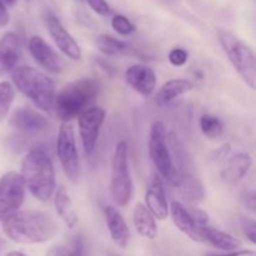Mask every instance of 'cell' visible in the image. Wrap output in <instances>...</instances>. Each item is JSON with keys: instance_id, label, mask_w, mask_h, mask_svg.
Listing matches in <instances>:
<instances>
[{"instance_id": "obj_1", "label": "cell", "mask_w": 256, "mask_h": 256, "mask_svg": "<svg viewBox=\"0 0 256 256\" xmlns=\"http://www.w3.org/2000/svg\"><path fill=\"white\" fill-rule=\"evenodd\" d=\"M2 225L4 234L12 242L22 245L46 242L58 232L56 222L46 212L38 210H19Z\"/></svg>"}, {"instance_id": "obj_2", "label": "cell", "mask_w": 256, "mask_h": 256, "mask_svg": "<svg viewBox=\"0 0 256 256\" xmlns=\"http://www.w3.org/2000/svg\"><path fill=\"white\" fill-rule=\"evenodd\" d=\"M99 92L100 82L94 78L75 80L55 94L52 109L62 122H70L92 106Z\"/></svg>"}, {"instance_id": "obj_3", "label": "cell", "mask_w": 256, "mask_h": 256, "mask_svg": "<svg viewBox=\"0 0 256 256\" xmlns=\"http://www.w3.org/2000/svg\"><path fill=\"white\" fill-rule=\"evenodd\" d=\"M22 175L25 188L40 202L52 199L56 190L55 170L52 159L42 149H32L22 162Z\"/></svg>"}, {"instance_id": "obj_4", "label": "cell", "mask_w": 256, "mask_h": 256, "mask_svg": "<svg viewBox=\"0 0 256 256\" xmlns=\"http://www.w3.org/2000/svg\"><path fill=\"white\" fill-rule=\"evenodd\" d=\"M10 74L16 89L39 109L42 112H50L52 109L55 85L46 74L32 66H16Z\"/></svg>"}, {"instance_id": "obj_5", "label": "cell", "mask_w": 256, "mask_h": 256, "mask_svg": "<svg viewBox=\"0 0 256 256\" xmlns=\"http://www.w3.org/2000/svg\"><path fill=\"white\" fill-rule=\"evenodd\" d=\"M149 155L152 164L159 174L175 188L182 186V176L176 169L170 154L169 145L166 142V130L164 122H155L152 125L149 135Z\"/></svg>"}, {"instance_id": "obj_6", "label": "cell", "mask_w": 256, "mask_h": 256, "mask_svg": "<svg viewBox=\"0 0 256 256\" xmlns=\"http://www.w3.org/2000/svg\"><path fill=\"white\" fill-rule=\"evenodd\" d=\"M218 38L234 69L252 89H255L256 62L252 48L226 30H220Z\"/></svg>"}, {"instance_id": "obj_7", "label": "cell", "mask_w": 256, "mask_h": 256, "mask_svg": "<svg viewBox=\"0 0 256 256\" xmlns=\"http://www.w3.org/2000/svg\"><path fill=\"white\" fill-rule=\"evenodd\" d=\"M126 142H120L115 148L112 160L110 195L118 206L125 208L132 200V180L129 170Z\"/></svg>"}, {"instance_id": "obj_8", "label": "cell", "mask_w": 256, "mask_h": 256, "mask_svg": "<svg viewBox=\"0 0 256 256\" xmlns=\"http://www.w3.org/2000/svg\"><path fill=\"white\" fill-rule=\"evenodd\" d=\"M25 189L19 172H8L0 178V222L19 212L25 199Z\"/></svg>"}, {"instance_id": "obj_9", "label": "cell", "mask_w": 256, "mask_h": 256, "mask_svg": "<svg viewBox=\"0 0 256 256\" xmlns=\"http://www.w3.org/2000/svg\"><path fill=\"white\" fill-rule=\"evenodd\" d=\"M56 154L65 175L72 182L79 179L80 159L75 142L74 130L70 122H62L58 132Z\"/></svg>"}, {"instance_id": "obj_10", "label": "cell", "mask_w": 256, "mask_h": 256, "mask_svg": "<svg viewBox=\"0 0 256 256\" xmlns=\"http://www.w3.org/2000/svg\"><path fill=\"white\" fill-rule=\"evenodd\" d=\"M105 120V110L100 106H92L78 116L80 139L86 156H92L96 148L100 129Z\"/></svg>"}, {"instance_id": "obj_11", "label": "cell", "mask_w": 256, "mask_h": 256, "mask_svg": "<svg viewBox=\"0 0 256 256\" xmlns=\"http://www.w3.org/2000/svg\"><path fill=\"white\" fill-rule=\"evenodd\" d=\"M45 25H46L49 35L54 40L56 46L60 49V52H64L72 60L82 59V49H80L79 44L72 36V34L62 26L60 20L55 15H46V18H45Z\"/></svg>"}, {"instance_id": "obj_12", "label": "cell", "mask_w": 256, "mask_h": 256, "mask_svg": "<svg viewBox=\"0 0 256 256\" xmlns=\"http://www.w3.org/2000/svg\"><path fill=\"white\" fill-rule=\"evenodd\" d=\"M29 52L35 62L52 74H59L64 70L62 60L56 52H54L52 46L40 36H32L29 40Z\"/></svg>"}, {"instance_id": "obj_13", "label": "cell", "mask_w": 256, "mask_h": 256, "mask_svg": "<svg viewBox=\"0 0 256 256\" xmlns=\"http://www.w3.org/2000/svg\"><path fill=\"white\" fill-rule=\"evenodd\" d=\"M22 56V42L18 34L8 32L0 38V78L10 74Z\"/></svg>"}, {"instance_id": "obj_14", "label": "cell", "mask_w": 256, "mask_h": 256, "mask_svg": "<svg viewBox=\"0 0 256 256\" xmlns=\"http://www.w3.org/2000/svg\"><path fill=\"white\" fill-rule=\"evenodd\" d=\"M125 82L139 94L149 96L156 86V75L149 66L142 64L132 65L125 72Z\"/></svg>"}, {"instance_id": "obj_15", "label": "cell", "mask_w": 256, "mask_h": 256, "mask_svg": "<svg viewBox=\"0 0 256 256\" xmlns=\"http://www.w3.org/2000/svg\"><path fill=\"white\" fill-rule=\"evenodd\" d=\"M9 124L14 129L25 132H42L49 126V122L42 114L30 108H20L15 110L9 119Z\"/></svg>"}, {"instance_id": "obj_16", "label": "cell", "mask_w": 256, "mask_h": 256, "mask_svg": "<svg viewBox=\"0 0 256 256\" xmlns=\"http://www.w3.org/2000/svg\"><path fill=\"white\" fill-rule=\"evenodd\" d=\"M145 202H146L145 206L148 208V210L152 212L155 219H166L169 215V205L166 202L164 185L158 176H155L150 182L146 194H145Z\"/></svg>"}, {"instance_id": "obj_17", "label": "cell", "mask_w": 256, "mask_h": 256, "mask_svg": "<svg viewBox=\"0 0 256 256\" xmlns=\"http://www.w3.org/2000/svg\"><path fill=\"white\" fill-rule=\"evenodd\" d=\"M105 220H106L108 229H109L110 236L115 245L119 248H126L130 242V229L125 222L124 218L119 212L112 206H106L104 210Z\"/></svg>"}, {"instance_id": "obj_18", "label": "cell", "mask_w": 256, "mask_h": 256, "mask_svg": "<svg viewBox=\"0 0 256 256\" xmlns=\"http://www.w3.org/2000/svg\"><path fill=\"white\" fill-rule=\"evenodd\" d=\"M170 215H172V222L175 226L184 232L185 235L190 238L192 240L198 242H200V235H199V228L195 222L194 218H192L190 210H188L182 202H172L170 205Z\"/></svg>"}, {"instance_id": "obj_19", "label": "cell", "mask_w": 256, "mask_h": 256, "mask_svg": "<svg viewBox=\"0 0 256 256\" xmlns=\"http://www.w3.org/2000/svg\"><path fill=\"white\" fill-rule=\"evenodd\" d=\"M199 235L202 242H208L212 246L219 250H224V252H234L242 246V242L239 239L228 232H222V230L208 226V225L199 228Z\"/></svg>"}, {"instance_id": "obj_20", "label": "cell", "mask_w": 256, "mask_h": 256, "mask_svg": "<svg viewBox=\"0 0 256 256\" xmlns=\"http://www.w3.org/2000/svg\"><path fill=\"white\" fill-rule=\"evenodd\" d=\"M252 159L248 152H239L230 159H228L226 164L222 170V179L226 184H235L246 175L252 168Z\"/></svg>"}, {"instance_id": "obj_21", "label": "cell", "mask_w": 256, "mask_h": 256, "mask_svg": "<svg viewBox=\"0 0 256 256\" xmlns=\"http://www.w3.org/2000/svg\"><path fill=\"white\" fill-rule=\"evenodd\" d=\"M96 48L105 55L109 56H118V55H129V56H139L142 58L139 50L135 49L130 44H126L124 42L115 39L110 35L102 34L95 39Z\"/></svg>"}, {"instance_id": "obj_22", "label": "cell", "mask_w": 256, "mask_h": 256, "mask_svg": "<svg viewBox=\"0 0 256 256\" xmlns=\"http://www.w3.org/2000/svg\"><path fill=\"white\" fill-rule=\"evenodd\" d=\"M192 88H194V85H192V82L190 80L172 79L160 88V90L156 94V98H155V102H156L158 105L162 106V105H166L169 102H172L176 98L192 92Z\"/></svg>"}, {"instance_id": "obj_23", "label": "cell", "mask_w": 256, "mask_h": 256, "mask_svg": "<svg viewBox=\"0 0 256 256\" xmlns=\"http://www.w3.org/2000/svg\"><path fill=\"white\" fill-rule=\"evenodd\" d=\"M135 229L142 238L152 240L158 236L156 220L144 204H138L132 212Z\"/></svg>"}, {"instance_id": "obj_24", "label": "cell", "mask_w": 256, "mask_h": 256, "mask_svg": "<svg viewBox=\"0 0 256 256\" xmlns=\"http://www.w3.org/2000/svg\"><path fill=\"white\" fill-rule=\"evenodd\" d=\"M54 194V205L56 208L58 215L62 218V222L68 225V228L72 229L76 225L78 216L74 212V208H72L69 192L64 186H60Z\"/></svg>"}, {"instance_id": "obj_25", "label": "cell", "mask_w": 256, "mask_h": 256, "mask_svg": "<svg viewBox=\"0 0 256 256\" xmlns=\"http://www.w3.org/2000/svg\"><path fill=\"white\" fill-rule=\"evenodd\" d=\"M14 88L9 82H0V124L8 116L14 102Z\"/></svg>"}, {"instance_id": "obj_26", "label": "cell", "mask_w": 256, "mask_h": 256, "mask_svg": "<svg viewBox=\"0 0 256 256\" xmlns=\"http://www.w3.org/2000/svg\"><path fill=\"white\" fill-rule=\"evenodd\" d=\"M200 129L209 139H216L222 134V124L219 118L210 114H204L200 119Z\"/></svg>"}, {"instance_id": "obj_27", "label": "cell", "mask_w": 256, "mask_h": 256, "mask_svg": "<svg viewBox=\"0 0 256 256\" xmlns=\"http://www.w3.org/2000/svg\"><path fill=\"white\" fill-rule=\"evenodd\" d=\"M112 26L120 35H129L136 29L135 25L124 15H115L112 19Z\"/></svg>"}, {"instance_id": "obj_28", "label": "cell", "mask_w": 256, "mask_h": 256, "mask_svg": "<svg viewBox=\"0 0 256 256\" xmlns=\"http://www.w3.org/2000/svg\"><path fill=\"white\" fill-rule=\"evenodd\" d=\"M169 62L174 66H182L188 62V52L182 48H174L169 52Z\"/></svg>"}, {"instance_id": "obj_29", "label": "cell", "mask_w": 256, "mask_h": 256, "mask_svg": "<svg viewBox=\"0 0 256 256\" xmlns=\"http://www.w3.org/2000/svg\"><path fill=\"white\" fill-rule=\"evenodd\" d=\"M46 256H82V246H75L72 250L64 246H54L46 252Z\"/></svg>"}, {"instance_id": "obj_30", "label": "cell", "mask_w": 256, "mask_h": 256, "mask_svg": "<svg viewBox=\"0 0 256 256\" xmlns=\"http://www.w3.org/2000/svg\"><path fill=\"white\" fill-rule=\"evenodd\" d=\"M242 229L245 236L249 239L250 242L255 244L256 242V224L252 219H245L242 220Z\"/></svg>"}, {"instance_id": "obj_31", "label": "cell", "mask_w": 256, "mask_h": 256, "mask_svg": "<svg viewBox=\"0 0 256 256\" xmlns=\"http://www.w3.org/2000/svg\"><path fill=\"white\" fill-rule=\"evenodd\" d=\"M86 2L96 14L102 15V16L109 15L112 12V9H110L106 0H86Z\"/></svg>"}, {"instance_id": "obj_32", "label": "cell", "mask_w": 256, "mask_h": 256, "mask_svg": "<svg viewBox=\"0 0 256 256\" xmlns=\"http://www.w3.org/2000/svg\"><path fill=\"white\" fill-rule=\"evenodd\" d=\"M242 202L244 205L250 210V212H255V192H246L242 195Z\"/></svg>"}, {"instance_id": "obj_33", "label": "cell", "mask_w": 256, "mask_h": 256, "mask_svg": "<svg viewBox=\"0 0 256 256\" xmlns=\"http://www.w3.org/2000/svg\"><path fill=\"white\" fill-rule=\"evenodd\" d=\"M10 22V15L9 12H8L6 6L0 0V28H4L9 24Z\"/></svg>"}, {"instance_id": "obj_34", "label": "cell", "mask_w": 256, "mask_h": 256, "mask_svg": "<svg viewBox=\"0 0 256 256\" xmlns=\"http://www.w3.org/2000/svg\"><path fill=\"white\" fill-rule=\"evenodd\" d=\"M228 256H256L252 250H242V252H232Z\"/></svg>"}, {"instance_id": "obj_35", "label": "cell", "mask_w": 256, "mask_h": 256, "mask_svg": "<svg viewBox=\"0 0 256 256\" xmlns=\"http://www.w3.org/2000/svg\"><path fill=\"white\" fill-rule=\"evenodd\" d=\"M5 256H28V255L24 254V252H8Z\"/></svg>"}, {"instance_id": "obj_36", "label": "cell", "mask_w": 256, "mask_h": 256, "mask_svg": "<svg viewBox=\"0 0 256 256\" xmlns=\"http://www.w3.org/2000/svg\"><path fill=\"white\" fill-rule=\"evenodd\" d=\"M15 2H16V0H2V2L5 5V6H10V5H14Z\"/></svg>"}, {"instance_id": "obj_37", "label": "cell", "mask_w": 256, "mask_h": 256, "mask_svg": "<svg viewBox=\"0 0 256 256\" xmlns=\"http://www.w3.org/2000/svg\"><path fill=\"white\" fill-rule=\"evenodd\" d=\"M220 256H228V254L226 255H220Z\"/></svg>"}]
</instances>
